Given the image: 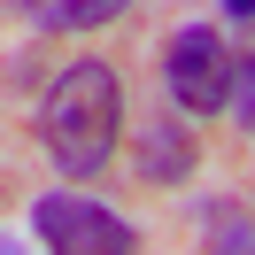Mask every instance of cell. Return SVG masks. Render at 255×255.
Instances as JSON below:
<instances>
[{"label": "cell", "instance_id": "1", "mask_svg": "<svg viewBox=\"0 0 255 255\" xmlns=\"http://www.w3.org/2000/svg\"><path fill=\"white\" fill-rule=\"evenodd\" d=\"M124 139V78L109 62H70L39 101V147L62 178H101Z\"/></svg>", "mask_w": 255, "mask_h": 255}, {"label": "cell", "instance_id": "2", "mask_svg": "<svg viewBox=\"0 0 255 255\" xmlns=\"http://www.w3.org/2000/svg\"><path fill=\"white\" fill-rule=\"evenodd\" d=\"M232 62L240 54L224 47L217 23H178L170 47H162V85H170V101L186 116H224V101H232Z\"/></svg>", "mask_w": 255, "mask_h": 255}, {"label": "cell", "instance_id": "3", "mask_svg": "<svg viewBox=\"0 0 255 255\" xmlns=\"http://www.w3.org/2000/svg\"><path fill=\"white\" fill-rule=\"evenodd\" d=\"M31 232H39V248H62V255H124V248H139V232L109 201H85L70 186L31 201Z\"/></svg>", "mask_w": 255, "mask_h": 255}, {"label": "cell", "instance_id": "4", "mask_svg": "<svg viewBox=\"0 0 255 255\" xmlns=\"http://www.w3.org/2000/svg\"><path fill=\"white\" fill-rule=\"evenodd\" d=\"M131 170H139L147 186H178V178L193 170V116L178 109V101L131 124Z\"/></svg>", "mask_w": 255, "mask_h": 255}, {"label": "cell", "instance_id": "5", "mask_svg": "<svg viewBox=\"0 0 255 255\" xmlns=\"http://www.w3.org/2000/svg\"><path fill=\"white\" fill-rule=\"evenodd\" d=\"M131 0H8V16H23L31 31H93V23L124 16Z\"/></svg>", "mask_w": 255, "mask_h": 255}, {"label": "cell", "instance_id": "6", "mask_svg": "<svg viewBox=\"0 0 255 255\" xmlns=\"http://www.w3.org/2000/svg\"><path fill=\"white\" fill-rule=\"evenodd\" d=\"M201 217H209V224H201L209 248H240V255H255V217H248L240 201H209Z\"/></svg>", "mask_w": 255, "mask_h": 255}, {"label": "cell", "instance_id": "7", "mask_svg": "<svg viewBox=\"0 0 255 255\" xmlns=\"http://www.w3.org/2000/svg\"><path fill=\"white\" fill-rule=\"evenodd\" d=\"M224 116L255 139V62H232V101H224Z\"/></svg>", "mask_w": 255, "mask_h": 255}, {"label": "cell", "instance_id": "8", "mask_svg": "<svg viewBox=\"0 0 255 255\" xmlns=\"http://www.w3.org/2000/svg\"><path fill=\"white\" fill-rule=\"evenodd\" d=\"M240 23H248V47H240V62H255V16H240Z\"/></svg>", "mask_w": 255, "mask_h": 255}, {"label": "cell", "instance_id": "9", "mask_svg": "<svg viewBox=\"0 0 255 255\" xmlns=\"http://www.w3.org/2000/svg\"><path fill=\"white\" fill-rule=\"evenodd\" d=\"M224 16H255V0H224Z\"/></svg>", "mask_w": 255, "mask_h": 255}]
</instances>
